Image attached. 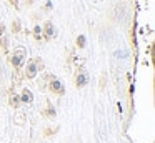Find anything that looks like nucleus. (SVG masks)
<instances>
[{
    "instance_id": "1",
    "label": "nucleus",
    "mask_w": 155,
    "mask_h": 143,
    "mask_svg": "<svg viewBox=\"0 0 155 143\" xmlns=\"http://www.w3.org/2000/svg\"><path fill=\"white\" fill-rule=\"evenodd\" d=\"M25 57H27V50L24 48V47H15L14 52H12V58H10V63L14 68H18V67L22 65V62L25 60Z\"/></svg>"
},
{
    "instance_id": "2",
    "label": "nucleus",
    "mask_w": 155,
    "mask_h": 143,
    "mask_svg": "<svg viewBox=\"0 0 155 143\" xmlns=\"http://www.w3.org/2000/svg\"><path fill=\"white\" fill-rule=\"evenodd\" d=\"M38 70H40V67H38V60H37V58H30V60H27V65H25V70H24L25 78L34 80L35 76H37Z\"/></svg>"
},
{
    "instance_id": "3",
    "label": "nucleus",
    "mask_w": 155,
    "mask_h": 143,
    "mask_svg": "<svg viewBox=\"0 0 155 143\" xmlns=\"http://www.w3.org/2000/svg\"><path fill=\"white\" fill-rule=\"evenodd\" d=\"M48 90H50L52 93H57V95H64L65 93V86L58 78H52L50 82H48Z\"/></svg>"
},
{
    "instance_id": "4",
    "label": "nucleus",
    "mask_w": 155,
    "mask_h": 143,
    "mask_svg": "<svg viewBox=\"0 0 155 143\" xmlns=\"http://www.w3.org/2000/svg\"><path fill=\"white\" fill-rule=\"evenodd\" d=\"M42 30H44V38L47 40V42L54 38L55 33H57V32H55V25L50 22V20H47V22H45L44 25H42Z\"/></svg>"
},
{
    "instance_id": "5",
    "label": "nucleus",
    "mask_w": 155,
    "mask_h": 143,
    "mask_svg": "<svg viewBox=\"0 0 155 143\" xmlns=\"http://www.w3.org/2000/svg\"><path fill=\"white\" fill-rule=\"evenodd\" d=\"M87 83H88V73L87 72H78L77 73V76H75V86L77 88H84V86H87Z\"/></svg>"
},
{
    "instance_id": "6",
    "label": "nucleus",
    "mask_w": 155,
    "mask_h": 143,
    "mask_svg": "<svg viewBox=\"0 0 155 143\" xmlns=\"http://www.w3.org/2000/svg\"><path fill=\"white\" fill-rule=\"evenodd\" d=\"M18 98H20V103H24V105H30V103L34 102V93H32L30 88H24L22 93L18 95Z\"/></svg>"
},
{
    "instance_id": "7",
    "label": "nucleus",
    "mask_w": 155,
    "mask_h": 143,
    "mask_svg": "<svg viewBox=\"0 0 155 143\" xmlns=\"http://www.w3.org/2000/svg\"><path fill=\"white\" fill-rule=\"evenodd\" d=\"M32 35H34L35 40H42V38H44V30H42V25H35L34 30H32Z\"/></svg>"
},
{
    "instance_id": "8",
    "label": "nucleus",
    "mask_w": 155,
    "mask_h": 143,
    "mask_svg": "<svg viewBox=\"0 0 155 143\" xmlns=\"http://www.w3.org/2000/svg\"><path fill=\"white\" fill-rule=\"evenodd\" d=\"M8 103H10L14 108H18V105H20V98H18L17 93H14V95H10V98H8Z\"/></svg>"
},
{
    "instance_id": "9",
    "label": "nucleus",
    "mask_w": 155,
    "mask_h": 143,
    "mask_svg": "<svg viewBox=\"0 0 155 143\" xmlns=\"http://www.w3.org/2000/svg\"><path fill=\"white\" fill-rule=\"evenodd\" d=\"M75 43H77L78 48H84V47L87 45V37H85V35H78L77 40H75Z\"/></svg>"
},
{
    "instance_id": "10",
    "label": "nucleus",
    "mask_w": 155,
    "mask_h": 143,
    "mask_svg": "<svg viewBox=\"0 0 155 143\" xmlns=\"http://www.w3.org/2000/svg\"><path fill=\"white\" fill-rule=\"evenodd\" d=\"M12 32L14 33L20 32V22H18V20H14V22H12Z\"/></svg>"
},
{
    "instance_id": "11",
    "label": "nucleus",
    "mask_w": 155,
    "mask_h": 143,
    "mask_svg": "<svg viewBox=\"0 0 155 143\" xmlns=\"http://www.w3.org/2000/svg\"><path fill=\"white\" fill-rule=\"evenodd\" d=\"M44 115H47L48 118H54V116L57 115V113H55V108H52V106H48V108H47V112H44Z\"/></svg>"
},
{
    "instance_id": "12",
    "label": "nucleus",
    "mask_w": 155,
    "mask_h": 143,
    "mask_svg": "<svg viewBox=\"0 0 155 143\" xmlns=\"http://www.w3.org/2000/svg\"><path fill=\"white\" fill-rule=\"evenodd\" d=\"M4 35H5V23L0 22V38H4Z\"/></svg>"
},
{
    "instance_id": "13",
    "label": "nucleus",
    "mask_w": 155,
    "mask_h": 143,
    "mask_svg": "<svg viewBox=\"0 0 155 143\" xmlns=\"http://www.w3.org/2000/svg\"><path fill=\"white\" fill-rule=\"evenodd\" d=\"M44 8H45V10H52V2H50V0H47V2H45Z\"/></svg>"
},
{
    "instance_id": "14",
    "label": "nucleus",
    "mask_w": 155,
    "mask_h": 143,
    "mask_svg": "<svg viewBox=\"0 0 155 143\" xmlns=\"http://www.w3.org/2000/svg\"><path fill=\"white\" fill-rule=\"evenodd\" d=\"M8 2H10L12 5L15 7V8H18V0H8Z\"/></svg>"
},
{
    "instance_id": "15",
    "label": "nucleus",
    "mask_w": 155,
    "mask_h": 143,
    "mask_svg": "<svg viewBox=\"0 0 155 143\" xmlns=\"http://www.w3.org/2000/svg\"><path fill=\"white\" fill-rule=\"evenodd\" d=\"M25 2H27L28 5H32V2H34V0H25Z\"/></svg>"
}]
</instances>
